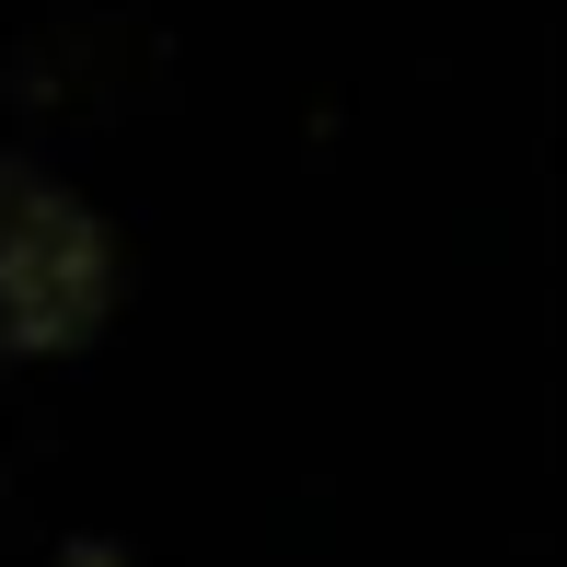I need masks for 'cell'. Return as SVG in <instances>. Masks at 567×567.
Here are the masks:
<instances>
[{
	"instance_id": "6da1fadb",
	"label": "cell",
	"mask_w": 567,
	"mask_h": 567,
	"mask_svg": "<svg viewBox=\"0 0 567 567\" xmlns=\"http://www.w3.org/2000/svg\"><path fill=\"white\" fill-rule=\"evenodd\" d=\"M116 313V231L35 163H0V359L82 348Z\"/></svg>"
},
{
	"instance_id": "7a4b0ae2",
	"label": "cell",
	"mask_w": 567,
	"mask_h": 567,
	"mask_svg": "<svg viewBox=\"0 0 567 567\" xmlns=\"http://www.w3.org/2000/svg\"><path fill=\"white\" fill-rule=\"evenodd\" d=\"M59 567H127V545H93L82 533V545H59Z\"/></svg>"
}]
</instances>
